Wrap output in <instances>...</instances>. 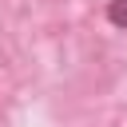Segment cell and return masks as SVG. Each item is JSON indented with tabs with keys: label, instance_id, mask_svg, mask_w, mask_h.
Instances as JSON below:
<instances>
[{
	"label": "cell",
	"instance_id": "obj_1",
	"mask_svg": "<svg viewBox=\"0 0 127 127\" xmlns=\"http://www.w3.org/2000/svg\"><path fill=\"white\" fill-rule=\"evenodd\" d=\"M107 20L115 28H127V0H111L107 4Z\"/></svg>",
	"mask_w": 127,
	"mask_h": 127
}]
</instances>
